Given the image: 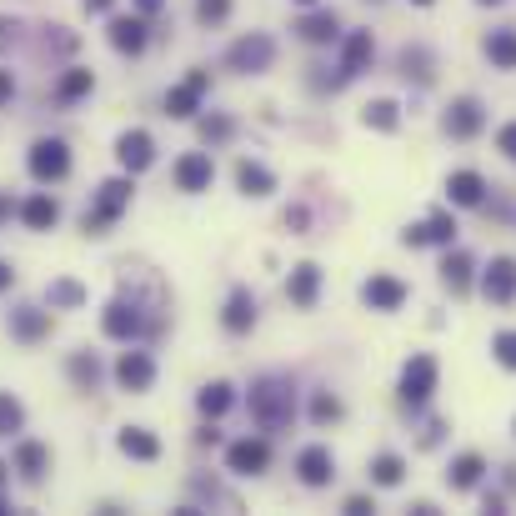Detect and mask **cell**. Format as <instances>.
<instances>
[{"label": "cell", "mask_w": 516, "mask_h": 516, "mask_svg": "<svg viewBox=\"0 0 516 516\" xmlns=\"http://www.w3.org/2000/svg\"><path fill=\"white\" fill-rule=\"evenodd\" d=\"M251 416L261 431H286L291 416H296V386L291 376H261L251 386Z\"/></svg>", "instance_id": "1"}, {"label": "cell", "mask_w": 516, "mask_h": 516, "mask_svg": "<svg viewBox=\"0 0 516 516\" xmlns=\"http://www.w3.org/2000/svg\"><path fill=\"white\" fill-rule=\"evenodd\" d=\"M126 206H131V171L101 186L96 206H91V211H86V221H81V226H86V236H101V231H106V226H111V221H116Z\"/></svg>", "instance_id": "2"}, {"label": "cell", "mask_w": 516, "mask_h": 516, "mask_svg": "<svg viewBox=\"0 0 516 516\" xmlns=\"http://www.w3.org/2000/svg\"><path fill=\"white\" fill-rule=\"evenodd\" d=\"M271 61H276V41H271V36H261V31L241 36V41L226 51V66H231V71H241V76L271 71Z\"/></svg>", "instance_id": "3"}, {"label": "cell", "mask_w": 516, "mask_h": 516, "mask_svg": "<svg viewBox=\"0 0 516 516\" xmlns=\"http://www.w3.org/2000/svg\"><path fill=\"white\" fill-rule=\"evenodd\" d=\"M206 86H211V76H206V71H191L181 86H171V91H166V116H171V121H191V116L201 111Z\"/></svg>", "instance_id": "4"}, {"label": "cell", "mask_w": 516, "mask_h": 516, "mask_svg": "<svg viewBox=\"0 0 516 516\" xmlns=\"http://www.w3.org/2000/svg\"><path fill=\"white\" fill-rule=\"evenodd\" d=\"M436 391V361L431 356H411L401 371V401L406 406H426V396Z\"/></svg>", "instance_id": "5"}, {"label": "cell", "mask_w": 516, "mask_h": 516, "mask_svg": "<svg viewBox=\"0 0 516 516\" xmlns=\"http://www.w3.org/2000/svg\"><path fill=\"white\" fill-rule=\"evenodd\" d=\"M71 171V151H66V141H36L31 146V176L36 181H61Z\"/></svg>", "instance_id": "6"}, {"label": "cell", "mask_w": 516, "mask_h": 516, "mask_svg": "<svg viewBox=\"0 0 516 516\" xmlns=\"http://www.w3.org/2000/svg\"><path fill=\"white\" fill-rule=\"evenodd\" d=\"M226 466H231L236 476H261V471L271 466V446H266V441H256V436L231 441V446H226Z\"/></svg>", "instance_id": "7"}, {"label": "cell", "mask_w": 516, "mask_h": 516, "mask_svg": "<svg viewBox=\"0 0 516 516\" xmlns=\"http://www.w3.org/2000/svg\"><path fill=\"white\" fill-rule=\"evenodd\" d=\"M371 56H376L371 31H351V36H341V81H356L361 71H371Z\"/></svg>", "instance_id": "8"}, {"label": "cell", "mask_w": 516, "mask_h": 516, "mask_svg": "<svg viewBox=\"0 0 516 516\" xmlns=\"http://www.w3.org/2000/svg\"><path fill=\"white\" fill-rule=\"evenodd\" d=\"M481 291H486V301H496V306L516 301V261H511V256H496V261L481 271Z\"/></svg>", "instance_id": "9"}, {"label": "cell", "mask_w": 516, "mask_h": 516, "mask_svg": "<svg viewBox=\"0 0 516 516\" xmlns=\"http://www.w3.org/2000/svg\"><path fill=\"white\" fill-rule=\"evenodd\" d=\"M481 126H486V111H481V101H476V96H461V101H451V106H446V131H451L456 141H471Z\"/></svg>", "instance_id": "10"}, {"label": "cell", "mask_w": 516, "mask_h": 516, "mask_svg": "<svg viewBox=\"0 0 516 516\" xmlns=\"http://www.w3.org/2000/svg\"><path fill=\"white\" fill-rule=\"evenodd\" d=\"M116 161H121L131 176H141V171L156 161V141H151V131H126V136L116 141Z\"/></svg>", "instance_id": "11"}, {"label": "cell", "mask_w": 516, "mask_h": 516, "mask_svg": "<svg viewBox=\"0 0 516 516\" xmlns=\"http://www.w3.org/2000/svg\"><path fill=\"white\" fill-rule=\"evenodd\" d=\"M401 241H406V246H451V241H456V221H451V211H436L431 221L406 226Z\"/></svg>", "instance_id": "12"}, {"label": "cell", "mask_w": 516, "mask_h": 516, "mask_svg": "<svg viewBox=\"0 0 516 516\" xmlns=\"http://www.w3.org/2000/svg\"><path fill=\"white\" fill-rule=\"evenodd\" d=\"M116 381H121L126 391H151V381H156V361H151L146 351H121V361H116Z\"/></svg>", "instance_id": "13"}, {"label": "cell", "mask_w": 516, "mask_h": 516, "mask_svg": "<svg viewBox=\"0 0 516 516\" xmlns=\"http://www.w3.org/2000/svg\"><path fill=\"white\" fill-rule=\"evenodd\" d=\"M296 36L306 46H331V41H341V21H336V11H311L296 21Z\"/></svg>", "instance_id": "14"}, {"label": "cell", "mask_w": 516, "mask_h": 516, "mask_svg": "<svg viewBox=\"0 0 516 516\" xmlns=\"http://www.w3.org/2000/svg\"><path fill=\"white\" fill-rule=\"evenodd\" d=\"M211 176H216V166H211L206 151H186V156L176 161V186H181V191H206Z\"/></svg>", "instance_id": "15"}, {"label": "cell", "mask_w": 516, "mask_h": 516, "mask_svg": "<svg viewBox=\"0 0 516 516\" xmlns=\"http://www.w3.org/2000/svg\"><path fill=\"white\" fill-rule=\"evenodd\" d=\"M286 296H291V306L311 311V306H316V296H321V266L301 261V266L291 271V281H286Z\"/></svg>", "instance_id": "16"}, {"label": "cell", "mask_w": 516, "mask_h": 516, "mask_svg": "<svg viewBox=\"0 0 516 516\" xmlns=\"http://www.w3.org/2000/svg\"><path fill=\"white\" fill-rule=\"evenodd\" d=\"M361 301H366L371 311H401V301H406V286H401L396 276H371V281L361 286Z\"/></svg>", "instance_id": "17"}, {"label": "cell", "mask_w": 516, "mask_h": 516, "mask_svg": "<svg viewBox=\"0 0 516 516\" xmlns=\"http://www.w3.org/2000/svg\"><path fill=\"white\" fill-rule=\"evenodd\" d=\"M221 321H226L231 336H246V331L256 326V296H251L246 286H236V291L226 296V316H221Z\"/></svg>", "instance_id": "18"}, {"label": "cell", "mask_w": 516, "mask_h": 516, "mask_svg": "<svg viewBox=\"0 0 516 516\" xmlns=\"http://www.w3.org/2000/svg\"><path fill=\"white\" fill-rule=\"evenodd\" d=\"M141 311L136 306H126V301H111L106 306V316H101V331L106 336H116V341H131V336H141Z\"/></svg>", "instance_id": "19"}, {"label": "cell", "mask_w": 516, "mask_h": 516, "mask_svg": "<svg viewBox=\"0 0 516 516\" xmlns=\"http://www.w3.org/2000/svg\"><path fill=\"white\" fill-rule=\"evenodd\" d=\"M106 36H111V46L126 51V56H141V51H146V21H141V16H116Z\"/></svg>", "instance_id": "20"}, {"label": "cell", "mask_w": 516, "mask_h": 516, "mask_svg": "<svg viewBox=\"0 0 516 516\" xmlns=\"http://www.w3.org/2000/svg\"><path fill=\"white\" fill-rule=\"evenodd\" d=\"M296 471H301V481L306 486H326L336 471H331V451L326 446H306L301 456H296Z\"/></svg>", "instance_id": "21"}, {"label": "cell", "mask_w": 516, "mask_h": 516, "mask_svg": "<svg viewBox=\"0 0 516 516\" xmlns=\"http://www.w3.org/2000/svg\"><path fill=\"white\" fill-rule=\"evenodd\" d=\"M236 186H241V196H256V201H261V196L276 191V176H271L261 161H241V166H236Z\"/></svg>", "instance_id": "22"}, {"label": "cell", "mask_w": 516, "mask_h": 516, "mask_svg": "<svg viewBox=\"0 0 516 516\" xmlns=\"http://www.w3.org/2000/svg\"><path fill=\"white\" fill-rule=\"evenodd\" d=\"M11 331H16L21 341H41V336L51 331V311H41V306H16V311H11Z\"/></svg>", "instance_id": "23"}, {"label": "cell", "mask_w": 516, "mask_h": 516, "mask_svg": "<svg viewBox=\"0 0 516 516\" xmlns=\"http://www.w3.org/2000/svg\"><path fill=\"white\" fill-rule=\"evenodd\" d=\"M446 191H451V206H481V196H486V181H481L476 171H451Z\"/></svg>", "instance_id": "24"}, {"label": "cell", "mask_w": 516, "mask_h": 516, "mask_svg": "<svg viewBox=\"0 0 516 516\" xmlns=\"http://www.w3.org/2000/svg\"><path fill=\"white\" fill-rule=\"evenodd\" d=\"M16 471H21L26 481H41V476L51 471V451H46L41 441H21V446H16Z\"/></svg>", "instance_id": "25"}, {"label": "cell", "mask_w": 516, "mask_h": 516, "mask_svg": "<svg viewBox=\"0 0 516 516\" xmlns=\"http://www.w3.org/2000/svg\"><path fill=\"white\" fill-rule=\"evenodd\" d=\"M21 221H26L31 231H51V226L61 221V206H56L51 196H31V201L21 206Z\"/></svg>", "instance_id": "26"}, {"label": "cell", "mask_w": 516, "mask_h": 516, "mask_svg": "<svg viewBox=\"0 0 516 516\" xmlns=\"http://www.w3.org/2000/svg\"><path fill=\"white\" fill-rule=\"evenodd\" d=\"M231 401H236V391H231V381H211V386H201V396H196V406H201V416H226L231 411Z\"/></svg>", "instance_id": "27"}, {"label": "cell", "mask_w": 516, "mask_h": 516, "mask_svg": "<svg viewBox=\"0 0 516 516\" xmlns=\"http://www.w3.org/2000/svg\"><path fill=\"white\" fill-rule=\"evenodd\" d=\"M121 451L136 456V461H156V456H161V441H156L146 426H126V431H121Z\"/></svg>", "instance_id": "28"}, {"label": "cell", "mask_w": 516, "mask_h": 516, "mask_svg": "<svg viewBox=\"0 0 516 516\" xmlns=\"http://www.w3.org/2000/svg\"><path fill=\"white\" fill-rule=\"evenodd\" d=\"M481 471H486V461H481L476 451H461V456L451 461V471H446V481H451L456 491H471V486L481 481Z\"/></svg>", "instance_id": "29"}, {"label": "cell", "mask_w": 516, "mask_h": 516, "mask_svg": "<svg viewBox=\"0 0 516 516\" xmlns=\"http://www.w3.org/2000/svg\"><path fill=\"white\" fill-rule=\"evenodd\" d=\"M66 371H71V381H76L81 391H96V386H101V361H96L91 351H76V356L66 361Z\"/></svg>", "instance_id": "30"}, {"label": "cell", "mask_w": 516, "mask_h": 516, "mask_svg": "<svg viewBox=\"0 0 516 516\" xmlns=\"http://www.w3.org/2000/svg\"><path fill=\"white\" fill-rule=\"evenodd\" d=\"M486 56H491V66L516 71V31H491L486 36Z\"/></svg>", "instance_id": "31"}, {"label": "cell", "mask_w": 516, "mask_h": 516, "mask_svg": "<svg viewBox=\"0 0 516 516\" xmlns=\"http://www.w3.org/2000/svg\"><path fill=\"white\" fill-rule=\"evenodd\" d=\"M46 301H51V311H76V306L86 301V286H81V281H51V286H46Z\"/></svg>", "instance_id": "32"}, {"label": "cell", "mask_w": 516, "mask_h": 516, "mask_svg": "<svg viewBox=\"0 0 516 516\" xmlns=\"http://www.w3.org/2000/svg\"><path fill=\"white\" fill-rule=\"evenodd\" d=\"M91 86H96V76L76 66V71H66V76H61V86H56V101H66V106H71V101L91 96Z\"/></svg>", "instance_id": "33"}, {"label": "cell", "mask_w": 516, "mask_h": 516, "mask_svg": "<svg viewBox=\"0 0 516 516\" xmlns=\"http://www.w3.org/2000/svg\"><path fill=\"white\" fill-rule=\"evenodd\" d=\"M361 121H366L371 131H396V126H401V106H396V101H371V106L361 111Z\"/></svg>", "instance_id": "34"}, {"label": "cell", "mask_w": 516, "mask_h": 516, "mask_svg": "<svg viewBox=\"0 0 516 516\" xmlns=\"http://www.w3.org/2000/svg\"><path fill=\"white\" fill-rule=\"evenodd\" d=\"M441 281H446L451 291H466V286H471V256H466V251H451L446 266H441Z\"/></svg>", "instance_id": "35"}, {"label": "cell", "mask_w": 516, "mask_h": 516, "mask_svg": "<svg viewBox=\"0 0 516 516\" xmlns=\"http://www.w3.org/2000/svg\"><path fill=\"white\" fill-rule=\"evenodd\" d=\"M401 476H406V461H401V456L381 451V456L371 461V481H376V486H401Z\"/></svg>", "instance_id": "36"}, {"label": "cell", "mask_w": 516, "mask_h": 516, "mask_svg": "<svg viewBox=\"0 0 516 516\" xmlns=\"http://www.w3.org/2000/svg\"><path fill=\"white\" fill-rule=\"evenodd\" d=\"M401 71L426 86V81H431V51H426V46H406V51H401Z\"/></svg>", "instance_id": "37"}, {"label": "cell", "mask_w": 516, "mask_h": 516, "mask_svg": "<svg viewBox=\"0 0 516 516\" xmlns=\"http://www.w3.org/2000/svg\"><path fill=\"white\" fill-rule=\"evenodd\" d=\"M21 421H26L21 401H16L11 391H0V436H16V431H21Z\"/></svg>", "instance_id": "38"}, {"label": "cell", "mask_w": 516, "mask_h": 516, "mask_svg": "<svg viewBox=\"0 0 516 516\" xmlns=\"http://www.w3.org/2000/svg\"><path fill=\"white\" fill-rule=\"evenodd\" d=\"M311 421H316V426H331V421H341V401H336L331 391H316V396H311Z\"/></svg>", "instance_id": "39"}, {"label": "cell", "mask_w": 516, "mask_h": 516, "mask_svg": "<svg viewBox=\"0 0 516 516\" xmlns=\"http://www.w3.org/2000/svg\"><path fill=\"white\" fill-rule=\"evenodd\" d=\"M491 356H496L506 371H516V331H496V341H491Z\"/></svg>", "instance_id": "40"}, {"label": "cell", "mask_w": 516, "mask_h": 516, "mask_svg": "<svg viewBox=\"0 0 516 516\" xmlns=\"http://www.w3.org/2000/svg\"><path fill=\"white\" fill-rule=\"evenodd\" d=\"M226 16H231V0H196V21L201 26H216Z\"/></svg>", "instance_id": "41"}, {"label": "cell", "mask_w": 516, "mask_h": 516, "mask_svg": "<svg viewBox=\"0 0 516 516\" xmlns=\"http://www.w3.org/2000/svg\"><path fill=\"white\" fill-rule=\"evenodd\" d=\"M201 136H206V141H226V136H231V121H226V116H206V121H201Z\"/></svg>", "instance_id": "42"}, {"label": "cell", "mask_w": 516, "mask_h": 516, "mask_svg": "<svg viewBox=\"0 0 516 516\" xmlns=\"http://www.w3.org/2000/svg\"><path fill=\"white\" fill-rule=\"evenodd\" d=\"M496 146H501V156H506V161H516V121L496 131Z\"/></svg>", "instance_id": "43"}, {"label": "cell", "mask_w": 516, "mask_h": 516, "mask_svg": "<svg viewBox=\"0 0 516 516\" xmlns=\"http://www.w3.org/2000/svg\"><path fill=\"white\" fill-rule=\"evenodd\" d=\"M371 511H376L371 496H351V501H346V516H371Z\"/></svg>", "instance_id": "44"}, {"label": "cell", "mask_w": 516, "mask_h": 516, "mask_svg": "<svg viewBox=\"0 0 516 516\" xmlns=\"http://www.w3.org/2000/svg\"><path fill=\"white\" fill-rule=\"evenodd\" d=\"M16 96V81H11V71H0V106H6Z\"/></svg>", "instance_id": "45"}, {"label": "cell", "mask_w": 516, "mask_h": 516, "mask_svg": "<svg viewBox=\"0 0 516 516\" xmlns=\"http://www.w3.org/2000/svg\"><path fill=\"white\" fill-rule=\"evenodd\" d=\"M161 6H166V0H136V11H141V16H156Z\"/></svg>", "instance_id": "46"}, {"label": "cell", "mask_w": 516, "mask_h": 516, "mask_svg": "<svg viewBox=\"0 0 516 516\" xmlns=\"http://www.w3.org/2000/svg\"><path fill=\"white\" fill-rule=\"evenodd\" d=\"M11 281H16V271H11L6 261H0V291H11Z\"/></svg>", "instance_id": "47"}, {"label": "cell", "mask_w": 516, "mask_h": 516, "mask_svg": "<svg viewBox=\"0 0 516 516\" xmlns=\"http://www.w3.org/2000/svg\"><path fill=\"white\" fill-rule=\"evenodd\" d=\"M86 6H91V11H111V6H116V0H86Z\"/></svg>", "instance_id": "48"}, {"label": "cell", "mask_w": 516, "mask_h": 516, "mask_svg": "<svg viewBox=\"0 0 516 516\" xmlns=\"http://www.w3.org/2000/svg\"><path fill=\"white\" fill-rule=\"evenodd\" d=\"M506 491H516V466H506Z\"/></svg>", "instance_id": "49"}, {"label": "cell", "mask_w": 516, "mask_h": 516, "mask_svg": "<svg viewBox=\"0 0 516 516\" xmlns=\"http://www.w3.org/2000/svg\"><path fill=\"white\" fill-rule=\"evenodd\" d=\"M291 6H306V11H316V6H321V0H291Z\"/></svg>", "instance_id": "50"}, {"label": "cell", "mask_w": 516, "mask_h": 516, "mask_svg": "<svg viewBox=\"0 0 516 516\" xmlns=\"http://www.w3.org/2000/svg\"><path fill=\"white\" fill-rule=\"evenodd\" d=\"M481 6H501V0H481Z\"/></svg>", "instance_id": "51"}, {"label": "cell", "mask_w": 516, "mask_h": 516, "mask_svg": "<svg viewBox=\"0 0 516 516\" xmlns=\"http://www.w3.org/2000/svg\"><path fill=\"white\" fill-rule=\"evenodd\" d=\"M411 6H431V0H411Z\"/></svg>", "instance_id": "52"}, {"label": "cell", "mask_w": 516, "mask_h": 516, "mask_svg": "<svg viewBox=\"0 0 516 516\" xmlns=\"http://www.w3.org/2000/svg\"><path fill=\"white\" fill-rule=\"evenodd\" d=\"M0 481H6V466H0Z\"/></svg>", "instance_id": "53"}]
</instances>
